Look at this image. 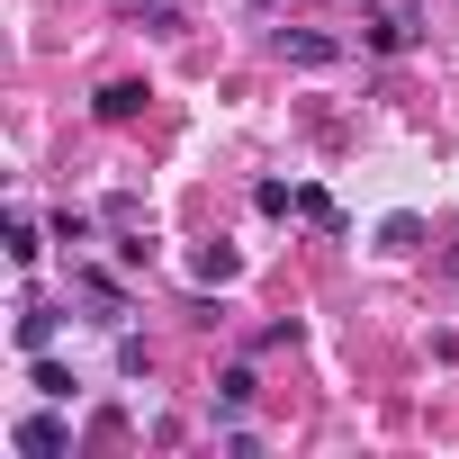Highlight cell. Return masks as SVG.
Returning <instances> with one entry per match:
<instances>
[{"label":"cell","instance_id":"cell-6","mask_svg":"<svg viewBox=\"0 0 459 459\" xmlns=\"http://www.w3.org/2000/svg\"><path fill=\"white\" fill-rule=\"evenodd\" d=\"M135 28H144V37H180L189 19H180V0H144V10H135Z\"/></svg>","mask_w":459,"mask_h":459},{"label":"cell","instance_id":"cell-3","mask_svg":"<svg viewBox=\"0 0 459 459\" xmlns=\"http://www.w3.org/2000/svg\"><path fill=\"white\" fill-rule=\"evenodd\" d=\"M271 46H280V64H333V55H342V46H333L325 28H280Z\"/></svg>","mask_w":459,"mask_h":459},{"label":"cell","instance_id":"cell-10","mask_svg":"<svg viewBox=\"0 0 459 459\" xmlns=\"http://www.w3.org/2000/svg\"><path fill=\"white\" fill-rule=\"evenodd\" d=\"M37 396H73V369H64V360H46V351H37Z\"/></svg>","mask_w":459,"mask_h":459},{"label":"cell","instance_id":"cell-2","mask_svg":"<svg viewBox=\"0 0 459 459\" xmlns=\"http://www.w3.org/2000/svg\"><path fill=\"white\" fill-rule=\"evenodd\" d=\"M414 37H423V10H414V0H396V10L369 19V46H378V55H396V46H414Z\"/></svg>","mask_w":459,"mask_h":459},{"label":"cell","instance_id":"cell-12","mask_svg":"<svg viewBox=\"0 0 459 459\" xmlns=\"http://www.w3.org/2000/svg\"><path fill=\"white\" fill-rule=\"evenodd\" d=\"M117 369H126V378H144V369H153V351H144L135 333H117Z\"/></svg>","mask_w":459,"mask_h":459},{"label":"cell","instance_id":"cell-9","mask_svg":"<svg viewBox=\"0 0 459 459\" xmlns=\"http://www.w3.org/2000/svg\"><path fill=\"white\" fill-rule=\"evenodd\" d=\"M253 207H262V216H289V207H298V189H289V180H262V189H253Z\"/></svg>","mask_w":459,"mask_h":459},{"label":"cell","instance_id":"cell-1","mask_svg":"<svg viewBox=\"0 0 459 459\" xmlns=\"http://www.w3.org/2000/svg\"><path fill=\"white\" fill-rule=\"evenodd\" d=\"M28 459H64L73 450V432H64V414H19V432H10Z\"/></svg>","mask_w":459,"mask_h":459},{"label":"cell","instance_id":"cell-11","mask_svg":"<svg viewBox=\"0 0 459 459\" xmlns=\"http://www.w3.org/2000/svg\"><path fill=\"white\" fill-rule=\"evenodd\" d=\"M55 244H91V216L82 207H55Z\"/></svg>","mask_w":459,"mask_h":459},{"label":"cell","instance_id":"cell-8","mask_svg":"<svg viewBox=\"0 0 459 459\" xmlns=\"http://www.w3.org/2000/svg\"><path fill=\"white\" fill-rule=\"evenodd\" d=\"M46 244H37V216H10V262H37Z\"/></svg>","mask_w":459,"mask_h":459},{"label":"cell","instance_id":"cell-5","mask_svg":"<svg viewBox=\"0 0 459 459\" xmlns=\"http://www.w3.org/2000/svg\"><path fill=\"white\" fill-rule=\"evenodd\" d=\"M91 108H100V126H126V117H144V82H108Z\"/></svg>","mask_w":459,"mask_h":459},{"label":"cell","instance_id":"cell-4","mask_svg":"<svg viewBox=\"0 0 459 459\" xmlns=\"http://www.w3.org/2000/svg\"><path fill=\"white\" fill-rule=\"evenodd\" d=\"M235 271H244V253H225V244H198V253H189V280H198V289H225Z\"/></svg>","mask_w":459,"mask_h":459},{"label":"cell","instance_id":"cell-7","mask_svg":"<svg viewBox=\"0 0 459 459\" xmlns=\"http://www.w3.org/2000/svg\"><path fill=\"white\" fill-rule=\"evenodd\" d=\"M46 342H55V316L28 307V316H19V351H46Z\"/></svg>","mask_w":459,"mask_h":459}]
</instances>
